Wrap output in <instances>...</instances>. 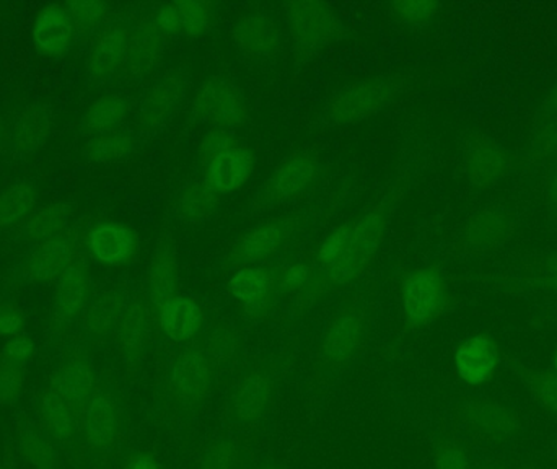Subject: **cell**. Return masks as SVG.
I'll return each mask as SVG.
<instances>
[{"label":"cell","mask_w":557,"mask_h":469,"mask_svg":"<svg viewBox=\"0 0 557 469\" xmlns=\"http://www.w3.org/2000/svg\"><path fill=\"white\" fill-rule=\"evenodd\" d=\"M387 205L347 221L326 238L318 253L322 274L336 286L354 282L370 266L384 237Z\"/></svg>","instance_id":"1"},{"label":"cell","mask_w":557,"mask_h":469,"mask_svg":"<svg viewBox=\"0 0 557 469\" xmlns=\"http://www.w3.org/2000/svg\"><path fill=\"white\" fill-rule=\"evenodd\" d=\"M290 35L303 51H316L328 45L338 31V16L331 7L313 0L286 5Z\"/></svg>","instance_id":"2"},{"label":"cell","mask_w":557,"mask_h":469,"mask_svg":"<svg viewBox=\"0 0 557 469\" xmlns=\"http://www.w3.org/2000/svg\"><path fill=\"white\" fill-rule=\"evenodd\" d=\"M211 386V365L198 351H186L176 358L169 378V403L175 409L189 410L205 400Z\"/></svg>","instance_id":"3"},{"label":"cell","mask_w":557,"mask_h":469,"mask_svg":"<svg viewBox=\"0 0 557 469\" xmlns=\"http://www.w3.org/2000/svg\"><path fill=\"white\" fill-rule=\"evenodd\" d=\"M365 335V316L358 306H344L329 319L326 326L322 355L329 368L342 367L351 362Z\"/></svg>","instance_id":"4"},{"label":"cell","mask_w":557,"mask_h":469,"mask_svg":"<svg viewBox=\"0 0 557 469\" xmlns=\"http://www.w3.org/2000/svg\"><path fill=\"white\" fill-rule=\"evenodd\" d=\"M445 283L432 270L410 272L403 282V312L413 325L433 321L445 308Z\"/></svg>","instance_id":"5"},{"label":"cell","mask_w":557,"mask_h":469,"mask_svg":"<svg viewBox=\"0 0 557 469\" xmlns=\"http://www.w3.org/2000/svg\"><path fill=\"white\" fill-rule=\"evenodd\" d=\"M194 114L214 126H237L244 119V101L240 90L228 81H208L195 94Z\"/></svg>","instance_id":"6"},{"label":"cell","mask_w":557,"mask_h":469,"mask_svg":"<svg viewBox=\"0 0 557 469\" xmlns=\"http://www.w3.org/2000/svg\"><path fill=\"white\" fill-rule=\"evenodd\" d=\"M390 88L380 81H364L339 93L329 103V116L341 124L357 123L374 116L387 104Z\"/></svg>","instance_id":"7"},{"label":"cell","mask_w":557,"mask_h":469,"mask_svg":"<svg viewBox=\"0 0 557 469\" xmlns=\"http://www.w3.org/2000/svg\"><path fill=\"white\" fill-rule=\"evenodd\" d=\"M274 384L267 375L250 373L238 383L230 401V417L240 426H256L269 414Z\"/></svg>","instance_id":"8"},{"label":"cell","mask_w":557,"mask_h":469,"mask_svg":"<svg viewBox=\"0 0 557 469\" xmlns=\"http://www.w3.org/2000/svg\"><path fill=\"white\" fill-rule=\"evenodd\" d=\"M497 345L488 335H472L466 339L455 354L456 373L469 386L488 383L497 370Z\"/></svg>","instance_id":"9"},{"label":"cell","mask_w":557,"mask_h":469,"mask_svg":"<svg viewBox=\"0 0 557 469\" xmlns=\"http://www.w3.org/2000/svg\"><path fill=\"white\" fill-rule=\"evenodd\" d=\"M253 155L244 147L233 145L207 160L205 185L214 192L240 189L253 173Z\"/></svg>","instance_id":"10"},{"label":"cell","mask_w":557,"mask_h":469,"mask_svg":"<svg viewBox=\"0 0 557 469\" xmlns=\"http://www.w3.org/2000/svg\"><path fill=\"white\" fill-rule=\"evenodd\" d=\"M230 290L251 318H259L273 305L276 280L266 269L243 267L231 277Z\"/></svg>","instance_id":"11"},{"label":"cell","mask_w":557,"mask_h":469,"mask_svg":"<svg viewBox=\"0 0 557 469\" xmlns=\"http://www.w3.org/2000/svg\"><path fill=\"white\" fill-rule=\"evenodd\" d=\"M233 41L250 58H270L280 49V28L269 15L251 13L233 26Z\"/></svg>","instance_id":"12"},{"label":"cell","mask_w":557,"mask_h":469,"mask_svg":"<svg viewBox=\"0 0 557 469\" xmlns=\"http://www.w3.org/2000/svg\"><path fill=\"white\" fill-rule=\"evenodd\" d=\"M162 31L175 35H202L214 22V5L201 0H181L168 3L156 15Z\"/></svg>","instance_id":"13"},{"label":"cell","mask_w":557,"mask_h":469,"mask_svg":"<svg viewBox=\"0 0 557 469\" xmlns=\"http://www.w3.org/2000/svg\"><path fill=\"white\" fill-rule=\"evenodd\" d=\"M84 423L85 439L93 449H106L113 446L116 440L119 419L117 407L107 394H97L91 397L85 409Z\"/></svg>","instance_id":"14"},{"label":"cell","mask_w":557,"mask_h":469,"mask_svg":"<svg viewBox=\"0 0 557 469\" xmlns=\"http://www.w3.org/2000/svg\"><path fill=\"white\" fill-rule=\"evenodd\" d=\"M507 169L504 150L492 140L478 137L466 153V172L474 185L488 188L495 185Z\"/></svg>","instance_id":"15"},{"label":"cell","mask_w":557,"mask_h":469,"mask_svg":"<svg viewBox=\"0 0 557 469\" xmlns=\"http://www.w3.org/2000/svg\"><path fill=\"white\" fill-rule=\"evenodd\" d=\"M91 251L101 263L121 266L137 251V237L132 230L119 224H106L91 233Z\"/></svg>","instance_id":"16"},{"label":"cell","mask_w":557,"mask_h":469,"mask_svg":"<svg viewBox=\"0 0 557 469\" xmlns=\"http://www.w3.org/2000/svg\"><path fill=\"white\" fill-rule=\"evenodd\" d=\"M204 313L198 303L182 296H172L160 312L163 331L176 342L191 339L201 329Z\"/></svg>","instance_id":"17"},{"label":"cell","mask_w":557,"mask_h":469,"mask_svg":"<svg viewBox=\"0 0 557 469\" xmlns=\"http://www.w3.org/2000/svg\"><path fill=\"white\" fill-rule=\"evenodd\" d=\"M72 20L64 9L48 7L39 13L33 26L36 45L49 54H62L67 51L72 38Z\"/></svg>","instance_id":"18"},{"label":"cell","mask_w":557,"mask_h":469,"mask_svg":"<svg viewBox=\"0 0 557 469\" xmlns=\"http://www.w3.org/2000/svg\"><path fill=\"white\" fill-rule=\"evenodd\" d=\"M51 386L72 403L75 409H87L93 391V371L84 362H71L58 371Z\"/></svg>","instance_id":"19"},{"label":"cell","mask_w":557,"mask_h":469,"mask_svg":"<svg viewBox=\"0 0 557 469\" xmlns=\"http://www.w3.org/2000/svg\"><path fill=\"white\" fill-rule=\"evenodd\" d=\"M315 163L308 156H293L286 160L270 179V194L279 199H292L312 182Z\"/></svg>","instance_id":"20"},{"label":"cell","mask_w":557,"mask_h":469,"mask_svg":"<svg viewBox=\"0 0 557 469\" xmlns=\"http://www.w3.org/2000/svg\"><path fill=\"white\" fill-rule=\"evenodd\" d=\"M282 243V230L279 225L264 224L248 231L235 251V259L240 263H263L269 259Z\"/></svg>","instance_id":"21"},{"label":"cell","mask_w":557,"mask_h":469,"mask_svg":"<svg viewBox=\"0 0 557 469\" xmlns=\"http://www.w3.org/2000/svg\"><path fill=\"white\" fill-rule=\"evenodd\" d=\"M466 426L472 435L481 440H495L514 430V419L507 409L498 404H481L469 410Z\"/></svg>","instance_id":"22"},{"label":"cell","mask_w":557,"mask_h":469,"mask_svg":"<svg viewBox=\"0 0 557 469\" xmlns=\"http://www.w3.org/2000/svg\"><path fill=\"white\" fill-rule=\"evenodd\" d=\"M78 410L61 393L49 386L42 396L41 416L46 430L54 439L67 440L74 433Z\"/></svg>","instance_id":"23"},{"label":"cell","mask_w":557,"mask_h":469,"mask_svg":"<svg viewBox=\"0 0 557 469\" xmlns=\"http://www.w3.org/2000/svg\"><path fill=\"white\" fill-rule=\"evenodd\" d=\"M127 35L126 31L114 29L107 33L97 48L90 59V68L94 75H107L116 71L124 62L127 52Z\"/></svg>","instance_id":"24"},{"label":"cell","mask_w":557,"mask_h":469,"mask_svg":"<svg viewBox=\"0 0 557 469\" xmlns=\"http://www.w3.org/2000/svg\"><path fill=\"white\" fill-rule=\"evenodd\" d=\"M508 233H510V221L507 217L497 212H484L472 221L468 238L474 246L492 248L507 240Z\"/></svg>","instance_id":"25"},{"label":"cell","mask_w":557,"mask_h":469,"mask_svg":"<svg viewBox=\"0 0 557 469\" xmlns=\"http://www.w3.org/2000/svg\"><path fill=\"white\" fill-rule=\"evenodd\" d=\"M126 116V104L116 97H104L94 101L84 116V127L90 132L113 129Z\"/></svg>","instance_id":"26"},{"label":"cell","mask_w":557,"mask_h":469,"mask_svg":"<svg viewBox=\"0 0 557 469\" xmlns=\"http://www.w3.org/2000/svg\"><path fill=\"white\" fill-rule=\"evenodd\" d=\"M243 452L235 440L208 443L198 458V469H240Z\"/></svg>","instance_id":"27"},{"label":"cell","mask_w":557,"mask_h":469,"mask_svg":"<svg viewBox=\"0 0 557 469\" xmlns=\"http://www.w3.org/2000/svg\"><path fill=\"white\" fill-rule=\"evenodd\" d=\"M85 292H87V282L85 277L81 276L80 270L68 267L59 280L58 292H55V300H58L59 309L62 313L74 315L80 309L85 302Z\"/></svg>","instance_id":"28"},{"label":"cell","mask_w":557,"mask_h":469,"mask_svg":"<svg viewBox=\"0 0 557 469\" xmlns=\"http://www.w3.org/2000/svg\"><path fill=\"white\" fill-rule=\"evenodd\" d=\"M217 192L207 185H194L182 192L178 201V211L186 218H204L217 207Z\"/></svg>","instance_id":"29"},{"label":"cell","mask_w":557,"mask_h":469,"mask_svg":"<svg viewBox=\"0 0 557 469\" xmlns=\"http://www.w3.org/2000/svg\"><path fill=\"white\" fill-rule=\"evenodd\" d=\"M176 269L175 256L172 250H160L159 259L152 270V299L160 306L165 305L172 299L173 287H175Z\"/></svg>","instance_id":"30"},{"label":"cell","mask_w":557,"mask_h":469,"mask_svg":"<svg viewBox=\"0 0 557 469\" xmlns=\"http://www.w3.org/2000/svg\"><path fill=\"white\" fill-rule=\"evenodd\" d=\"M35 205V191L28 185H16L0 194V225L22 218Z\"/></svg>","instance_id":"31"},{"label":"cell","mask_w":557,"mask_h":469,"mask_svg":"<svg viewBox=\"0 0 557 469\" xmlns=\"http://www.w3.org/2000/svg\"><path fill=\"white\" fill-rule=\"evenodd\" d=\"M25 390V365L16 364L0 355V404L16 403Z\"/></svg>","instance_id":"32"},{"label":"cell","mask_w":557,"mask_h":469,"mask_svg":"<svg viewBox=\"0 0 557 469\" xmlns=\"http://www.w3.org/2000/svg\"><path fill=\"white\" fill-rule=\"evenodd\" d=\"M67 250L59 243H49L39 251L38 256L33 261V272L41 279H49L55 274H64L67 264Z\"/></svg>","instance_id":"33"},{"label":"cell","mask_w":557,"mask_h":469,"mask_svg":"<svg viewBox=\"0 0 557 469\" xmlns=\"http://www.w3.org/2000/svg\"><path fill=\"white\" fill-rule=\"evenodd\" d=\"M435 469H471V459L461 443L442 439L433 449Z\"/></svg>","instance_id":"34"},{"label":"cell","mask_w":557,"mask_h":469,"mask_svg":"<svg viewBox=\"0 0 557 469\" xmlns=\"http://www.w3.org/2000/svg\"><path fill=\"white\" fill-rule=\"evenodd\" d=\"M132 140L127 136L121 134H103L91 142L90 152L91 159L100 160V162H111V160L123 159L127 155Z\"/></svg>","instance_id":"35"},{"label":"cell","mask_w":557,"mask_h":469,"mask_svg":"<svg viewBox=\"0 0 557 469\" xmlns=\"http://www.w3.org/2000/svg\"><path fill=\"white\" fill-rule=\"evenodd\" d=\"M394 15L404 22L419 23L432 18L436 15L439 3L430 2V0H404L391 5Z\"/></svg>","instance_id":"36"},{"label":"cell","mask_w":557,"mask_h":469,"mask_svg":"<svg viewBox=\"0 0 557 469\" xmlns=\"http://www.w3.org/2000/svg\"><path fill=\"white\" fill-rule=\"evenodd\" d=\"M65 224V214L58 207H46L33 218L29 225V234L33 238H49L58 233Z\"/></svg>","instance_id":"37"},{"label":"cell","mask_w":557,"mask_h":469,"mask_svg":"<svg viewBox=\"0 0 557 469\" xmlns=\"http://www.w3.org/2000/svg\"><path fill=\"white\" fill-rule=\"evenodd\" d=\"M536 400L546 407L549 413L557 416V373L547 371V373L534 375L531 380Z\"/></svg>","instance_id":"38"},{"label":"cell","mask_w":557,"mask_h":469,"mask_svg":"<svg viewBox=\"0 0 557 469\" xmlns=\"http://www.w3.org/2000/svg\"><path fill=\"white\" fill-rule=\"evenodd\" d=\"M25 312L16 303L0 302V338H15L25 329Z\"/></svg>","instance_id":"39"},{"label":"cell","mask_w":557,"mask_h":469,"mask_svg":"<svg viewBox=\"0 0 557 469\" xmlns=\"http://www.w3.org/2000/svg\"><path fill=\"white\" fill-rule=\"evenodd\" d=\"M312 283V269L305 264H295L287 270L282 279V290L289 295H303Z\"/></svg>","instance_id":"40"},{"label":"cell","mask_w":557,"mask_h":469,"mask_svg":"<svg viewBox=\"0 0 557 469\" xmlns=\"http://www.w3.org/2000/svg\"><path fill=\"white\" fill-rule=\"evenodd\" d=\"M35 354V344L28 335L20 334L15 338L7 339L2 347V357L9 360L16 362V364L25 365L29 358Z\"/></svg>","instance_id":"41"},{"label":"cell","mask_w":557,"mask_h":469,"mask_svg":"<svg viewBox=\"0 0 557 469\" xmlns=\"http://www.w3.org/2000/svg\"><path fill=\"white\" fill-rule=\"evenodd\" d=\"M72 15L81 28H94L106 15V7L103 3H74Z\"/></svg>","instance_id":"42"},{"label":"cell","mask_w":557,"mask_h":469,"mask_svg":"<svg viewBox=\"0 0 557 469\" xmlns=\"http://www.w3.org/2000/svg\"><path fill=\"white\" fill-rule=\"evenodd\" d=\"M238 145L237 140L230 134L224 132V130H215V132L208 134L205 137L204 143H202V152H204L205 160L214 156L215 153L221 152V150L230 149V147Z\"/></svg>","instance_id":"43"},{"label":"cell","mask_w":557,"mask_h":469,"mask_svg":"<svg viewBox=\"0 0 557 469\" xmlns=\"http://www.w3.org/2000/svg\"><path fill=\"white\" fill-rule=\"evenodd\" d=\"M126 469H160V466L156 465L155 459L150 458V456L139 455L130 459Z\"/></svg>","instance_id":"44"},{"label":"cell","mask_w":557,"mask_h":469,"mask_svg":"<svg viewBox=\"0 0 557 469\" xmlns=\"http://www.w3.org/2000/svg\"><path fill=\"white\" fill-rule=\"evenodd\" d=\"M550 198L557 202V173L556 176H554L553 181H550Z\"/></svg>","instance_id":"45"},{"label":"cell","mask_w":557,"mask_h":469,"mask_svg":"<svg viewBox=\"0 0 557 469\" xmlns=\"http://www.w3.org/2000/svg\"><path fill=\"white\" fill-rule=\"evenodd\" d=\"M553 283H554V287H556V289H557V266L554 267V270H553Z\"/></svg>","instance_id":"46"},{"label":"cell","mask_w":557,"mask_h":469,"mask_svg":"<svg viewBox=\"0 0 557 469\" xmlns=\"http://www.w3.org/2000/svg\"><path fill=\"white\" fill-rule=\"evenodd\" d=\"M553 137H554V140H553V143H550V145L557 147V126H556V130H554V132H553Z\"/></svg>","instance_id":"47"},{"label":"cell","mask_w":557,"mask_h":469,"mask_svg":"<svg viewBox=\"0 0 557 469\" xmlns=\"http://www.w3.org/2000/svg\"><path fill=\"white\" fill-rule=\"evenodd\" d=\"M554 370H556L557 373V352L556 355H554Z\"/></svg>","instance_id":"48"},{"label":"cell","mask_w":557,"mask_h":469,"mask_svg":"<svg viewBox=\"0 0 557 469\" xmlns=\"http://www.w3.org/2000/svg\"><path fill=\"white\" fill-rule=\"evenodd\" d=\"M264 469H280V468H276V466H269V468H264Z\"/></svg>","instance_id":"49"},{"label":"cell","mask_w":557,"mask_h":469,"mask_svg":"<svg viewBox=\"0 0 557 469\" xmlns=\"http://www.w3.org/2000/svg\"><path fill=\"white\" fill-rule=\"evenodd\" d=\"M0 469H2V468H0Z\"/></svg>","instance_id":"50"}]
</instances>
